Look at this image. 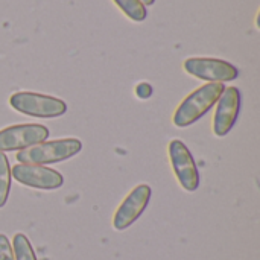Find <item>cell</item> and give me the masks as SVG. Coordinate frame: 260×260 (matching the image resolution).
<instances>
[{"label":"cell","mask_w":260,"mask_h":260,"mask_svg":"<svg viewBox=\"0 0 260 260\" xmlns=\"http://www.w3.org/2000/svg\"><path fill=\"white\" fill-rule=\"evenodd\" d=\"M222 82H209L192 91L177 108L174 114V125L186 128L200 120L221 98L224 91Z\"/></svg>","instance_id":"obj_1"},{"label":"cell","mask_w":260,"mask_h":260,"mask_svg":"<svg viewBox=\"0 0 260 260\" xmlns=\"http://www.w3.org/2000/svg\"><path fill=\"white\" fill-rule=\"evenodd\" d=\"M82 143L78 139H58L43 142L17 152V161L24 165H52L69 160L81 152Z\"/></svg>","instance_id":"obj_2"},{"label":"cell","mask_w":260,"mask_h":260,"mask_svg":"<svg viewBox=\"0 0 260 260\" xmlns=\"http://www.w3.org/2000/svg\"><path fill=\"white\" fill-rule=\"evenodd\" d=\"M9 105L26 116L52 119L59 117L67 111V104L58 98L32 93V91H18L9 98Z\"/></svg>","instance_id":"obj_3"},{"label":"cell","mask_w":260,"mask_h":260,"mask_svg":"<svg viewBox=\"0 0 260 260\" xmlns=\"http://www.w3.org/2000/svg\"><path fill=\"white\" fill-rule=\"evenodd\" d=\"M49 137V129L38 123L12 125L0 129V152L23 151L40 145Z\"/></svg>","instance_id":"obj_4"},{"label":"cell","mask_w":260,"mask_h":260,"mask_svg":"<svg viewBox=\"0 0 260 260\" xmlns=\"http://www.w3.org/2000/svg\"><path fill=\"white\" fill-rule=\"evenodd\" d=\"M11 177L21 186L41 190H55L64 184V177L58 171L41 165L18 163L11 169Z\"/></svg>","instance_id":"obj_5"},{"label":"cell","mask_w":260,"mask_h":260,"mask_svg":"<svg viewBox=\"0 0 260 260\" xmlns=\"http://www.w3.org/2000/svg\"><path fill=\"white\" fill-rule=\"evenodd\" d=\"M184 70L203 81L229 82L238 78V69L229 61L218 58H187L183 64Z\"/></svg>","instance_id":"obj_6"},{"label":"cell","mask_w":260,"mask_h":260,"mask_svg":"<svg viewBox=\"0 0 260 260\" xmlns=\"http://www.w3.org/2000/svg\"><path fill=\"white\" fill-rule=\"evenodd\" d=\"M169 158L181 187L187 192H195L200 186V172L190 151L181 140L175 139L169 143Z\"/></svg>","instance_id":"obj_7"},{"label":"cell","mask_w":260,"mask_h":260,"mask_svg":"<svg viewBox=\"0 0 260 260\" xmlns=\"http://www.w3.org/2000/svg\"><path fill=\"white\" fill-rule=\"evenodd\" d=\"M152 190L148 184H140L131 190V193L122 201L113 218V227L117 232H123L131 227L145 212L151 201Z\"/></svg>","instance_id":"obj_8"},{"label":"cell","mask_w":260,"mask_h":260,"mask_svg":"<svg viewBox=\"0 0 260 260\" xmlns=\"http://www.w3.org/2000/svg\"><path fill=\"white\" fill-rule=\"evenodd\" d=\"M241 110V91L236 87L224 88L218 99V107L213 119V133L218 137L227 136L235 126Z\"/></svg>","instance_id":"obj_9"},{"label":"cell","mask_w":260,"mask_h":260,"mask_svg":"<svg viewBox=\"0 0 260 260\" xmlns=\"http://www.w3.org/2000/svg\"><path fill=\"white\" fill-rule=\"evenodd\" d=\"M113 2L133 21H143L146 18V6L140 0H113Z\"/></svg>","instance_id":"obj_10"},{"label":"cell","mask_w":260,"mask_h":260,"mask_svg":"<svg viewBox=\"0 0 260 260\" xmlns=\"http://www.w3.org/2000/svg\"><path fill=\"white\" fill-rule=\"evenodd\" d=\"M12 253L15 260H37L29 239L23 233H17L12 239Z\"/></svg>","instance_id":"obj_11"},{"label":"cell","mask_w":260,"mask_h":260,"mask_svg":"<svg viewBox=\"0 0 260 260\" xmlns=\"http://www.w3.org/2000/svg\"><path fill=\"white\" fill-rule=\"evenodd\" d=\"M11 189V168L5 152H0V209L5 207Z\"/></svg>","instance_id":"obj_12"},{"label":"cell","mask_w":260,"mask_h":260,"mask_svg":"<svg viewBox=\"0 0 260 260\" xmlns=\"http://www.w3.org/2000/svg\"><path fill=\"white\" fill-rule=\"evenodd\" d=\"M0 260H15L12 247L5 235H0Z\"/></svg>","instance_id":"obj_13"},{"label":"cell","mask_w":260,"mask_h":260,"mask_svg":"<svg viewBox=\"0 0 260 260\" xmlns=\"http://www.w3.org/2000/svg\"><path fill=\"white\" fill-rule=\"evenodd\" d=\"M136 94L140 98V99H148L151 94H152V87L146 82H142L136 87Z\"/></svg>","instance_id":"obj_14"},{"label":"cell","mask_w":260,"mask_h":260,"mask_svg":"<svg viewBox=\"0 0 260 260\" xmlns=\"http://www.w3.org/2000/svg\"><path fill=\"white\" fill-rule=\"evenodd\" d=\"M140 2H142L145 6H151V5H154V2H155V0H140Z\"/></svg>","instance_id":"obj_15"}]
</instances>
